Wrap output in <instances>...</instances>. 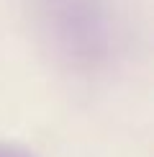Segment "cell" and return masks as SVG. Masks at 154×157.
<instances>
[{"label": "cell", "instance_id": "cell-1", "mask_svg": "<svg viewBox=\"0 0 154 157\" xmlns=\"http://www.w3.org/2000/svg\"><path fill=\"white\" fill-rule=\"evenodd\" d=\"M38 18L62 59L77 67L103 64L113 47L105 0H38Z\"/></svg>", "mask_w": 154, "mask_h": 157}, {"label": "cell", "instance_id": "cell-2", "mask_svg": "<svg viewBox=\"0 0 154 157\" xmlns=\"http://www.w3.org/2000/svg\"><path fill=\"white\" fill-rule=\"evenodd\" d=\"M0 157H36L28 147L16 144V142H0Z\"/></svg>", "mask_w": 154, "mask_h": 157}]
</instances>
